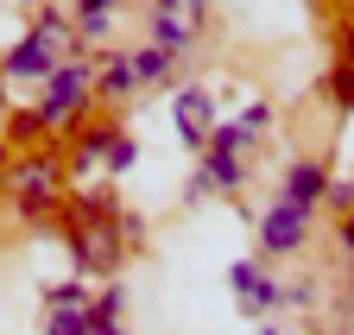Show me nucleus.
Wrapping results in <instances>:
<instances>
[{
  "label": "nucleus",
  "instance_id": "1",
  "mask_svg": "<svg viewBox=\"0 0 354 335\" xmlns=\"http://www.w3.org/2000/svg\"><path fill=\"white\" fill-rule=\"evenodd\" d=\"M120 234H127V228L108 222V202L88 196V202L76 209V222H70V253H76V266H82V272H114V266H120Z\"/></svg>",
  "mask_w": 354,
  "mask_h": 335
},
{
  "label": "nucleus",
  "instance_id": "2",
  "mask_svg": "<svg viewBox=\"0 0 354 335\" xmlns=\"http://www.w3.org/2000/svg\"><path fill=\"white\" fill-rule=\"evenodd\" d=\"M13 196H19L26 216H44V209H51V196H57V164H51V158L19 164V171H13Z\"/></svg>",
  "mask_w": 354,
  "mask_h": 335
},
{
  "label": "nucleus",
  "instance_id": "3",
  "mask_svg": "<svg viewBox=\"0 0 354 335\" xmlns=\"http://www.w3.org/2000/svg\"><path fill=\"white\" fill-rule=\"evenodd\" d=\"M259 240L272 247V253H291V247L304 240V209H272V216H266V228H259Z\"/></svg>",
  "mask_w": 354,
  "mask_h": 335
},
{
  "label": "nucleus",
  "instance_id": "4",
  "mask_svg": "<svg viewBox=\"0 0 354 335\" xmlns=\"http://www.w3.org/2000/svg\"><path fill=\"white\" fill-rule=\"evenodd\" d=\"M209 95L190 89V95H177V127H184V146H209Z\"/></svg>",
  "mask_w": 354,
  "mask_h": 335
},
{
  "label": "nucleus",
  "instance_id": "5",
  "mask_svg": "<svg viewBox=\"0 0 354 335\" xmlns=\"http://www.w3.org/2000/svg\"><path fill=\"white\" fill-rule=\"evenodd\" d=\"M82 95H88V70H57V82H51V102H44V120L70 114Z\"/></svg>",
  "mask_w": 354,
  "mask_h": 335
},
{
  "label": "nucleus",
  "instance_id": "6",
  "mask_svg": "<svg viewBox=\"0 0 354 335\" xmlns=\"http://www.w3.org/2000/svg\"><path fill=\"white\" fill-rule=\"evenodd\" d=\"M285 196H291V209H310L323 196V171H317V164H297V171L285 178Z\"/></svg>",
  "mask_w": 354,
  "mask_h": 335
},
{
  "label": "nucleus",
  "instance_id": "7",
  "mask_svg": "<svg viewBox=\"0 0 354 335\" xmlns=\"http://www.w3.org/2000/svg\"><path fill=\"white\" fill-rule=\"evenodd\" d=\"M234 291H241V304H247V310H266V304H272V285H266L253 266H234Z\"/></svg>",
  "mask_w": 354,
  "mask_h": 335
},
{
  "label": "nucleus",
  "instance_id": "8",
  "mask_svg": "<svg viewBox=\"0 0 354 335\" xmlns=\"http://www.w3.org/2000/svg\"><path fill=\"white\" fill-rule=\"evenodd\" d=\"M13 70H51V51L32 38V45H19V51H13Z\"/></svg>",
  "mask_w": 354,
  "mask_h": 335
},
{
  "label": "nucleus",
  "instance_id": "9",
  "mask_svg": "<svg viewBox=\"0 0 354 335\" xmlns=\"http://www.w3.org/2000/svg\"><path fill=\"white\" fill-rule=\"evenodd\" d=\"M329 95H335V102H354V51H348V64L329 76Z\"/></svg>",
  "mask_w": 354,
  "mask_h": 335
},
{
  "label": "nucleus",
  "instance_id": "10",
  "mask_svg": "<svg viewBox=\"0 0 354 335\" xmlns=\"http://www.w3.org/2000/svg\"><path fill=\"white\" fill-rule=\"evenodd\" d=\"M51 335H88V316L82 310H57L51 316Z\"/></svg>",
  "mask_w": 354,
  "mask_h": 335
},
{
  "label": "nucleus",
  "instance_id": "11",
  "mask_svg": "<svg viewBox=\"0 0 354 335\" xmlns=\"http://www.w3.org/2000/svg\"><path fill=\"white\" fill-rule=\"evenodd\" d=\"M241 146H247V127H221V133H215V152H228V158H234Z\"/></svg>",
  "mask_w": 354,
  "mask_h": 335
},
{
  "label": "nucleus",
  "instance_id": "12",
  "mask_svg": "<svg viewBox=\"0 0 354 335\" xmlns=\"http://www.w3.org/2000/svg\"><path fill=\"white\" fill-rule=\"evenodd\" d=\"M127 70H133V76H158V70H165V51H140Z\"/></svg>",
  "mask_w": 354,
  "mask_h": 335
},
{
  "label": "nucleus",
  "instance_id": "13",
  "mask_svg": "<svg viewBox=\"0 0 354 335\" xmlns=\"http://www.w3.org/2000/svg\"><path fill=\"white\" fill-rule=\"evenodd\" d=\"M102 82H108V95H127V82H133V70H127V64H108V76H102Z\"/></svg>",
  "mask_w": 354,
  "mask_h": 335
},
{
  "label": "nucleus",
  "instance_id": "14",
  "mask_svg": "<svg viewBox=\"0 0 354 335\" xmlns=\"http://www.w3.org/2000/svg\"><path fill=\"white\" fill-rule=\"evenodd\" d=\"M108 19V0H82V32H95Z\"/></svg>",
  "mask_w": 354,
  "mask_h": 335
},
{
  "label": "nucleus",
  "instance_id": "15",
  "mask_svg": "<svg viewBox=\"0 0 354 335\" xmlns=\"http://www.w3.org/2000/svg\"><path fill=\"white\" fill-rule=\"evenodd\" d=\"M158 45H165V51H177V45H184V32H177V19H158Z\"/></svg>",
  "mask_w": 354,
  "mask_h": 335
},
{
  "label": "nucleus",
  "instance_id": "16",
  "mask_svg": "<svg viewBox=\"0 0 354 335\" xmlns=\"http://www.w3.org/2000/svg\"><path fill=\"white\" fill-rule=\"evenodd\" d=\"M108 164H114V171H127V164H133V146H127V140H114V146H108Z\"/></svg>",
  "mask_w": 354,
  "mask_h": 335
},
{
  "label": "nucleus",
  "instance_id": "17",
  "mask_svg": "<svg viewBox=\"0 0 354 335\" xmlns=\"http://www.w3.org/2000/svg\"><path fill=\"white\" fill-rule=\"evenodd\" d=\"M348 247H354V222H348Z\"/></svg>",
  "mask_w": 354,
  "mask_h": 335
}]
</instances>
